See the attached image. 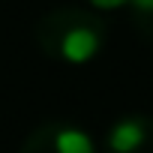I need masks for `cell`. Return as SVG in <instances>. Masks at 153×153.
<instances>
[{
	"label": "cell",
	"instance_id": "4",
	"mask_svg": "<svg viewBox=\"0 0 153 153\" xmlns=\"http://www.w3.org/2000/svg\"><path fill=\"white\" fill-rule=\"evenodd\" d=\"M126 9H129V15H132L135 30L153 42V0H129Z\"/></svg>",
	"mask_w": 153,
	"mask_h": 153
},
{
	"label": "cell",
	"instance_id": "2",
	"mask_svg": "<svg viewBox=\"0 0 153 153\" xmlns=\"http://www.w3.org/2000/svg\"><path fill=\"white\" fill-rule=\"evenodd\" d=\"M18 153H99L93 135L78 126V123H66V120H51L36 126Z\"/></svg>",
	"mask_w": 153,
	"mask_h": 153
},
{
	"label": "cell",
	"instance_id": "1",
	"mask_svg": "<svg viewBox=\"0 0 153 153\" xmlns=\"http://www.w3.org/2000/svg\"><path fill=\"white\" fill-rule=\"evenodd\" d=\"M39 48L69 66H84L90 63L108 39V24L99 12L81 9V6H57L45 15H39L36 27Z\"/></svg>",
	"mask_w": 153,
	"mask_h": 153
},
{
	"label": "cell",
	"instance_id": "3",
	"mask_svg": "<svg viewBox=\"0 0 153 153\" xmlns=\"http://www.w3.org/2000/svg\"><path fill=\"white\" fill-rule=\"evenodd\" d=\"M105 153H153V117L144 111L120 114L102 138Z\"/></svg>",
	"mask_w": 153,
	"mask_h": 153
},
{
	"label": "cell",
	"instance_id": "5",
	"mask_svg": "<svg viewBox=\"0 0 153 153\" xmlns=\"http://www.w3.org/2000/svg\"><path fill=\"white\" fill-rule=\"evenodd\" d=\"M84 3H87L93 12H114V9L129 6V0H84Z\"/></svg>",
	"mask_w": 153,
	"mask_h": 153
}]
</instances>
